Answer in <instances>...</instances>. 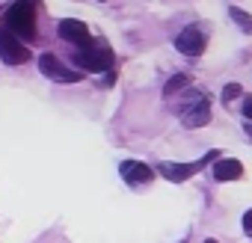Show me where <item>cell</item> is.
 Here are the masks:
<instances>
[{
  "label": "cell",
  "instance_id": "1",
  "mask_svg": "<svg viewBox=\"0 0 252 243\" xmlns=\"http://www.w3.org/2000/svg\"><path fill=\"white\" fill-rule=\"evenodd\" d=\"M6 30L21 42H33V36H36V0H18L6 15Z\"/></svg>",
  "mask_w": 252,
  "mask_h": 243
},
{
  "label": "cell",
  "instance_id": "2",
  "mask_svg": "<svg viewBox=\"0 0 252 243\" xmlns=\"http://www.w3.org/2000/svg\"><path fill=\"white\" fill-rule=\"evenodd\" d=\"M220 160V152H205L199 160H193V163H160V175L163 178H169V181H187L190 175H196V172H202L208 163H217Z\"/></svg>",
  "mask_w": 252,
  "mask_h": 243
},
{
  "label": "cell",
  "instance_id": "3",
  "mask_svg": "<svg viewBox=\"0 0 252 243\" xmlns=\"http://www.w3.org/2000/svg\"><path fill=\"white\" fill-rule=\"evenodd\" d=\"M110 51L107 48H98L95 42L92 45H86V48H80L77 54H74V65H80V68H86V71H104V68H110Z\"/></svg>",
  "mask_w": 252,
  "mask_h": 243
},
{
  "label": "cell",
  "instance_id": "4",
  "mask_svg": "<svg viewBox=\"0 0 252 243\" xmlns=\"http://www.w3.org/2000/svg\"><path fill=\"white\" fill-rule=\"evenodd\" d=\"M181 122H184V128H205L208 122H211V104L202 92L193 95V104H187L181 110Z\"/></svg>",
  "mask_w": 252,
  "mask_h": 243
},
{
  "label": "cell",
  "instance_id": "5",
  "mask_svg": "<svg viewBox=\"0 0 252 243\" xmlns=\"http://www.w3.org/2000/svg\"><path fill=\"white\" fill-rule=\"evenodd\" d=\"M0 60L6 65H21L24 60H30V48L21 39H15L9 30H3L0 33Z\"/></svg>",
  "mask_w": 252,
  "mask_h": 243
},
{
  "label": "cell",
  "instance_id": "6",
  "mask_svg": "<svg viewBox=\"0 0 252 243\" xmlns=\"http://www.w3.org/2000/svg\"><path fill=\"white\" fill-rule=\"evenodd\" d=\"M39 71L45 74V77H51V80H57V83H77L83 74L80 71H71V68H65L54 54H42L39 57Z\"/></svg>",
  "mask_w": 252,
  "mask_h": 243
},
{
  "label": "cell",
  "instance_id": "7",
  "mask_svg": "<svg viewBox=\"0 0 252 243\" xmlns=\"http://www.w3.org/2000/svg\"><path fill=\"white\" fill-rule=\"evenodd\" d=\"M175 48H178L184 57H202V51H205V36H202V30L184 27V30L178 33V39H175Z\"/></svg>",
  "mask_w": 252,
  "mask_h": 243
},
{
  "label": "cell",
  "instance_id": "8",
  "mask_svg": "<svg viewBox=\"0 0 252 243\" xmlns=\"http://www.w3.org/2000/svg\"><path fill=\"white\" fill-rule=\"evenodd\" d=\"M60 36H63L65 42L77 45V48H86V45H92V36H89L86 24H83V21H74V18H65V21L60 24Z\"/></svg>",
  "mask_w": 252,
  "mask_h": 243
},
{
  "label": "cell",
  "instance_id": "9",
  "mask_svg": "<svg viewBox=\"0 0 252 243\" xmlns=\"http://www.w3.org/2000/svg\"><path fill=\"white\" fill-rule=\"evenodd\" d=\"M119 172H122V178L128 181V184H146V181L155 178V169L146 166V163H140V160H122Z\"/></svg>",
  "mask_w": 252,
  "mask_h": 243
},
{
  "label": "cell",
  "instance_id": "10",
  "mask_svg": "<svg viewBox=\"0 0 252 243\" xmlns=\"http://www.w3.org/2000/svg\"><path fill=\"white\" fill-rule=\"evenodd\" d=\"M240 175H243V163L234 160V157L217 160V166H214V178H217V181H234V178H240Z\"/></svg>",
  "mask_w": 252,
  "mask_h": 243
},
{
  "label": "cell",
  "instance_id": "11",
  "mask_svg": "<svg viewBox=\"0 0 252 243\" xmlns=\"http://www.w3.org/2000/svg\"><path fill=\"white\" fill-rule=\"evenodd\" d=\"M193 83V77L187 74V71H178V74H172L169 80H166V86H163V98H175L181 89H187Z\"/></svg>",
  "mask_w": 252,
  "mask_h": 243
},
{
  "label": "cell",
  "instance_id": "12",
  "mask_svg": "<svg viewBox=\"0 0 252 243\" xmlns=\"http://www.w3.org/2000/svg\"><path fill=\"white\" fill-rule=\"evenodd\" d=\"M228 15H231V18L237 21V27H240L243 33H252V18H249V15H246L243 9H237V6H231V9H228Z\"/></svg>",
  "mask_w": 252,
  "mask_h": 243
},
{
  "label": "cell",
  "instance_id": "13",
  "mask_svg": "<svg viewBox=\"0 0 252 243\" xmlns=\"http://www.w3.org/2000/svg\"><path fill=\"white\" fill-rule=\"evenodd\" d=\"M237 95H243V89H240V83H228V86L222 89V101H225V104H231V101H234Z\"/></svg>",
  "mask_w": 252,
  "mask_h": 243
},
{
  "label": "cell",
  "instance_id": "14",
  "mask_svg": "<svg viewBox=\"0 0 252 243\" xmlns=\"http://www.w3.org/2000/svg\"><path fill=\"white\" fill-rule=\"evenodd\" d=\"M243 116L252 122V95H246V98H243Z\"/></svg>",
  "mask_w": 252,
  "mask_h": 243
},
{
  "label": "cell",
  "instance_id": "15",
  "mask_svg": "<svg viewBox=\"0 0 252 243\" xmlns=\"http://www.w3.org/2000/svg\"><path fill=\"white\" fill-rule=\"evenodd\" d=\"M243 231H246V234H252V208L243 213Z\"/></svg>",
  "mask_w": 252,
  "mask_h": 243
},
{
  "label": "cell",
  "instance_id": "16",
  "mask_svg": "<svg viewBox=\"0 0 252 243\" xmlns=\"http://www.w3.org/2000/svg\"><path fill=\"white\" fill-rule=\"evenodd\" d=\"M246 134H249V137H252V125H249V128H246Z\"/></svg>",
  "mask_w": 252,
  "mask_h": 243
}]
</instances>
